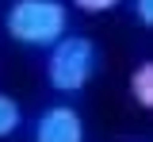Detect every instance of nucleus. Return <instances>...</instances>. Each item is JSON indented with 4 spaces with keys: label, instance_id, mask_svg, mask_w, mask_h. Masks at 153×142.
Listing matches in <instances>:
<instances>
[{
    "label": "nucleus",
    "instance_id": "obj_1",
    "mask_svg": "<svg viewBox=\"0 0 153 142\" xmlns=\"http://www.w3.org/2000/svg\"><path fill=\"white\" fill-rule=\"evenodd\" d=\"M4 27H8V35L19 46L50 50L65 35L69 16H65V4L61 0H16L8 8V16H4Z\"/></svg>",
    "mask_w": 153,
    "mask_h": 142
},
{
    "label": "nucleus",
    "instance_id": "obj_2",
    "mask_svg": "<svg viewBox=\"0 0 153 142\" xmlns=\"http://www.w3.org/2000/svg\"><path fill=\"white\" fill-rule=\"evenodd\" d=\"M96 46L80 35H61V39L50 46V58H46V81L54 92H65L73 96L84 84L92 81L96 73Z\"/></svg>",
    "mask_w": 153,
    "mask_h": 142
},
{
    "label": "nucleus",
    "instance_id": "obj_3",
    "mask_svg": "<svg viewBox=\"0 0 153 142\" xmlns=\"http://www.w3.org/2000/svg\"><path fill=\"white\" fill-rule=\"evenodd\" d=\"M35 142H84V119L69 104L46 108L35 123Z\"/></svg>",
    "mask_w": 153,
    "mask_h": 142
},
{
    "label": "nucleus",
    "instance_id": "obj_4",
    "mask_svg": "<svg viewBox=\"0 0 153 142\" xmlns=\"http://www.w3.org/2000/svg\"><path fill=\"white\" fill-rule=\"evenodd\" d=\"M130 96L138 100V108H153V61H142L130 73Z\"/></svg>",
    "mask_w": 153,
    "mask_h": 142
},
{
    "label": "nucleus",
    "instance_id": "obj_5",
    "mask_svg": "<svg viewBox=\"0 0 153 142\" xmlns=\"http://www.w3.org/2000/svg\"><path fill=\"white\" fill-rule=\"evenodd\" d=\"M19 123H23V111H19L16 96L0 92V138H12V135L19 131Z\"/></svg>",
    "mask_w": 153,
    "mask_h": 142
},
{
    "label": "nucleus",
    "instance_id": "obj_6",
    "mask_svg": "<svg viewBox=\"0 0 153 142\" xmlns=\"http://www.w3.org/2000/svg\"><path fill=\"white\" fill-rule=\"evenodd\" d=\"M80 12H88V16H100V12H111V8H119L123 0H73Z\"/></svg>",
    "mask_w": 153,
    "mask_h": 142
},
{
    "label": "nucleus",
    "instance_id": "obj_7",
    "mask_svg": "<svg viewBox=\"0 0 153 142\" xmlns=\"http://www.w3.org/2000/svg\"><path fill=\"white\" fill-rule=\"evenodd\" d=\"M134 16H138L142 27H149L153 23V0H134Z\"/></svg>",
    "mask_w": 153,
    "mask_h": 142
}]
</instances>
